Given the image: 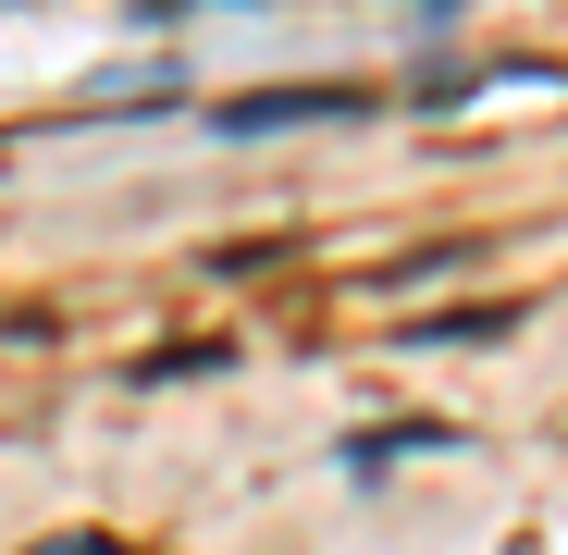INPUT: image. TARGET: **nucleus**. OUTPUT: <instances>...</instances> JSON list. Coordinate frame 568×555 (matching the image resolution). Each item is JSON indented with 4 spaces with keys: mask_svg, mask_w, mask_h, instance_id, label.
<instances>
[{
    "mask_svg": "<svg viewBox=\"0 0 568 555\" xmlns=\"http://www.w3.org/2000/svg\"><path fill=\"white\" fill-rule=\"evenodd\" d=\"M371 100L358 86H247V100H223L211 124L223 136H297V124H358Z\"/></svg>",
    "mask_w": 568,
    "mask_h": 555,
    "instance_id": "1",
    "label": "nucleus"
},
{
    "mask_svg": "<svg viewBox=\"0 0 568 555\" xmlns=\"http://www.w3.org/2000/svg\"><path fill=\"white\" fill-rule=\"evenodd\" d=\"M483 86H568V74H556V62H433L408 100H420V112H457V100H483Z\"/></svg>",
    "mask_w": 568,
    "mask_h": 555,
    "instance_id": "2",
    "label": "nucleus"
},
{
    "mask_svg": "<svg viewBox=\"0 0 568 555\" xmlns=\"http://www.w3.org/2000/svg\"><path fill=\"white\" fill-rule=\"evenodd\" d=\"M433 444H457V432H445V420H384V432L346 444V482H384L396 456H433Z\"/></svg>",
    "mask_w": 568,
    "mask_h": 555,
    "instance_id": "3",
    "label": "nucleus"
},
{
    "mask_svg": "<svg viewBox=\"0 0 568 555\" xmlns=\"http://www.w3.org/2000/svg\"><path fill=\"white\" fill-rule=\"evenodd\" d=\"M519 333V297H483V309H445V321H408V346H495Z\"/></svg>",
    "mask_w": 568,
    "mask_h": 555,
    "instance_id": "4",
    "label": "nucleus"
},
{
    "mask_svg": "<svg viewBox=\"0 0 568 555\" xmlns=\"http://www.w3.org/2000/svg\"><path fill=\"white\" fill-rule=\"evenodd\" d=\"M38 555H124L112 531H62V543H38Z\"/></svg>",
    "mask_w": 568,
    "mask_h": 555,
    "instance_id": "5",
    "label": "nucleus"
},
{
    "mask_svg": "<svg viewBox=\"0 0 568 555\" xmlns=\"http://www.w3.org/2000/svg\"><path fill=\"white\" fill-rule=\"evenodd\" d=\"M149 25H173V13H235V0H136Z\"/></svg>",
    "mask_w": 568,
    "mask_h": 555,
    "instance_id": "6",
    "label": "nucleus"
}]
</instances>
